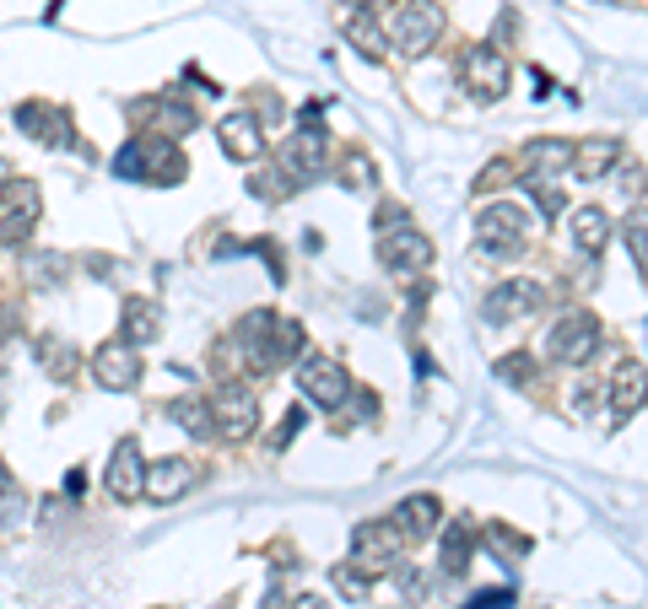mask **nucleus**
Returning a JSON list of instances; mask_svg holds the SVG:
<instances>
[{"label":"nucleus","instance_id":"34","mask_svg":"<svg viewBox=\"0 0 648 609\" xmlns=\"http://www.w3.org/2000/svg\"><path fill=\"white\" fill-rule=\"evenodd\" d=\"M465 609H514V594H509V588H503V594H476Z\"/></svg>","mask_w":648,"mask_h":609},{"label":"nucleus","instance_id":"1","mask_svg":"<svg viewBox=\"0 0 648 609\" xmlns=\"http://www.w3.org/2000/svg\"><path fill=\"white\" fill-rule=\"evenodd\" d=\"M114 173L130 183H179L185 179V157L163 135H135L125 151L114 157Z\"/></svg>","mask_w":648,"mask_h":609},{"label":"nucleus","instance_id":"21","mask_svg":"<svg viewBox=\"0 0 648 609\" xmlns=\"http://www.w3.org/2000/svg\"><path fill=\"white\" fill-rule=\"evenodd\" d=\"M16 124H22V129H33L44 146H60V140H70V120H65L60 109H49V103H22V109H16Z\"/></svg>","mask_w":648,"mask_h":609},{"label":"nucleus","instance_id":"17","mask_svg":"<svg viewBox=\"0 0 648 609\" xmlns=\"http://www.w3.org/2000/svg\"><path fill=\"white\" fill-rule=\"evenodd\" d=\"M324 151H329V135H324L320 124H303V129L281 146V162H287L292 173H303V179H309V173H320V168H324Z\"/></svg>","mask_w":648,"mask_h":609},{"label":"nucleus","instance_id":"14","mask_svg":"<svg viewBox=\"0 0 648 609\" xmlns=\"http://www.w3.org/2000/svg\"><path fill=\"white\" fill-rule=\"evenodd\" d=\"M627 157V146L616 140V135H594V140H583V146H573V157H568V168H573V179L583 183H594V179H605L616 162Z\"/></svg>","mask_w":648,"mask_h":609},{"label":"nucleus","instance_id":"10","mask_svg":"<svg viewBox=\"0 0 648 609\" xmlns=\"http://www.w3.org/2000/svg\"><path fill=\"white\" fill-rule=\"evenodd\" d=\"M351 550H357V566H362V572H379V566H394V561H400L405 540H400V529H394L389 518H373V523H357V529H351Z\"/></svg>","mask_w":648,"mask_h":609},{"label":"nucleus","instance_id":"32","mask_svg":"<svg viewBox=\"0 0 648 609\" xmlns=\"http://www.w3.org/2000/svg\"><path fill=\"white\" fill-rule=\"evenodd\" d=\"M509 183H514V162H509V157H498V162H487V168H481L476 189H481V194H492V189H509Z\"/></svg>","mask_w":648,"mask_h":609},{"label":"nucleus","instance_id":"13","mask_svg":"<svg viewBox=\"0 0 648 609\" xmlns=\"http://www.w3.org/2000/svg\"><path fill=\"white\" fill-rule=\"evenodd\" d=\"M109 496L114 501H135L141 496V481H146V459H141V442L135 437H120V448L109 453Z\"/></svg>","mask_w":648,"mask_h":609},{"label":"nucleus","instance_id":"27","mask_svg":"<svg viewBox=\"0 0 648 609\" xmlns=\"http://www.w3.org/2000/svg\"><path fill=\"white\" fill-rule=\"evenodd\" d=\"M346 38H351L368 60H384V55H389V44H384V33H379V22H373V16H346Z\"/></svg>","mask_w":648,"mask_h":609},{"label":"nucleus","instance_id":"26","mask_svg":"<svg viewBox=\"0 0 648 609\" xmlns=\"http://www.w3.org/2000/svg\"><path fill=\"white\" fill-rule=\"evenodd\" d=\"M329 583H335V594H340V599H351V605H362V599L373 594V572H362L357 561L329 566Z\"/></svg>","mask_w":648,"mask_h":609},{"label":"nucleus","instance_id":"28","mask_svg":"<svg viewBox=\"0 0 648 609\" xmlns=\"http://www.w3.org/2000/svg\"><path fill=\"white\" fill-rule=\"evenodd\" d=\"M22 512H27V490H22V481H11V470L0 464V529H16Z\"/></svg>","mask_w":648,"mask_h":609},{"label":"nucleus","instance_id":"22","mask_svg":"<svg viewBox=\"0 0 648 609\" xmlns=\"http://www.w3.org/2000/svg\"><path fill=\"white\" fill-rule=\"evenodd\" d=\"M141 114L152 120V135H163V140H179V135L194 129V109L190 103H174V98H157V103H146Z\"/></svg>","mask_w":648,"mask_h":609},{"label":"nucleus","instance_id":"5","mask_svg":"<svg viewBox=\"0 0 648 609\" xmlns=\"http://www.w3.org/2000/svg\"><path fill=\"white\" fill-rule=\"evenodd\" d=\"M38 211L44 194L33 179H11V189L0 194V244L5 248H27V238L38 233Z\"/></svg>","mask_w":648,"mask_h":609},{"label":"nucleus","instance_id":"30","mask_svg":"<svg viewBox=\"0 0 648 609\" xmlns=\"http://www.w3.org/2000/svg\"><path fill=\"white\" fill-rule=\"evenodd\" d=\"M44 372H49V377H70V372H76V357H70L65 340H44Z\"/></svg>","mask_w":648,"mask_h":609},{"label":"nucleus","instance_id":"23","mask_svg":"<svg viewBox=\"0 0 648 609\" xmlns=\"http://www.w3.org/2000/svg\"><path fill=\"white\" fill-rule=\"evenodd\" d=\"M638 410H644V362H627L616 372V383H611V416L627 421Z\"/></svg>","mask_w":648,"mask_h":609},{"label":"nucleus","instance_id":"2","mask_svg":"<svg viewBox=\"0 0 648 609\" xmlns=\"http://www.w3.org/2000/svg\"><path fill=\"white\" fill-rule=\"evenodd\" d=\"M444 33V5L438 0H405L389 22V49L405 55V60H422Z\"/></svg>","mask_w":648,"mask_h":609},{"label":"nucleus","instance_id":"20","mask_svg":"<svg viewBox=\"0 0 648 609\" xmlns=\"http://www.w3.org/2000/svg\"><path fill=\"white\" fill-rule=\"evenodd\" d=\"M120 329H125V346H152L157 335H163V313L157 303H146V297H130L125 303V318H120Z\"/></svg>","mask_w":648,"mask_h":609},{"label":"nucleus","instance_id":"24","mask_svg":"<svg viewBox=\"0 0 648 609\" xmlns=\"http://www.w3.org/2000/svg\"><path fill=\"white\" fill-rule=\"evenodd\" d=\"M573 244L594 259V253H605V244H611V216L600 211V205H583V211H573Z\"/></svg>","mask_w":648,"mask_h":609},{"label":"nucleus","instance_id":"6","mask_svg":"<svg viewBox=\"0 0 648 609\" xmlns=\"http://www.w3.org/2000/svg\"><path fill=\"white\" fill-rule=\"evenodd\" d=\"M509 60H503V49H492V44H476V49H465L459 55V87L470 92V98H481V103H492V98H503L509 92Z\"/></svg>","mask_w":648,"mask_h":609},{"label":"nucleus","instance_id":"33","mask_svg":"<svg viewBox=\"0 0 648 609\" xmlns=\"http://www.w3.org/2000/svg\"><path fill=\"white\" fill-rule=\"evenodd\" d=\"M627 238H633V264H644L648 248H644V211H633V227H627Z\"/></svg>","mask_w":648,"mask_h":609},{"label":"nucleus","instance_id":"29","mask_svg":"<svg viewBox=\"0 0 648 609\" xmlns=\"http://www.w3.org/2000/svg\"><path fill=\"white\" fill-rule=\"evenodd\" d=\"M174 421L185 431H194V437H216V431H211V416H205V399H179V405H174Z\"/></svg>","mask_w":648,"mask_h":609},{"label":"nucleus","instance_id":"4","mask_svg":"<svg viewBox=\"0 0 648 609\" xmlns=\"http://www.w3.org/2000/svg\"><path fill=\"white\" fill-rule=\"evenodd\" d=\"M476 244L487 248V253H498V259H514L518 248L529 244V211H518L509 200L487 205L476 216Z\"/></svg>","mask_w":648,"mask_h":609},{"label":"nucleus","instance_id":"36","mask_svg":"<svg viewBox=\"0 0 648 609\" xmlns=\"http://www.w3.org/2000/svg\"><path fill=\"white\" fill-rule=\"evenodd\" d=\"M5 189H11V162L0 157V194H5Z\"/></svg>","mask_w":648,"mask_h":609},{"label":"nucleus","instance_id":"11","mask_svg":"<svg viewBox=\"0 0 648 609\" xmlns=\"http://www.w3.org/2000/svg\"><path fill=\"white\" fill-rule=\"evenodd\" d=\"M540 303H546V286L529 281V275H518V281H503V286L487 292V318L492 324H514V318H529Z\"/></svg>","mask_w":648,"mask_h":609},{"label":"nucleus","instance_id":"16","mask_svg":"<svg viewBox=\"0 0 648 609\" xmlns=\"http://www.w3.org/2000/svg\"><path fill=\"white\" fill-rule=\"evenodd\" d=\"M190 486H194V464H190V459H157V464H146L141 496H152V501H179Z\"/></svg>","mask_w":648,"mask_h":609},{"label":"nucleus","instance_id":"7","mask_svg":"<svg viewBox=\"0 0 648 609\" xmlns=\"http://www.w3.org/2000/svg\"><path fill=\"white\" fill-rule=\"evenodd\" d=\"M298 388L320 410H340L351 399V377H346V366L335 362V357H303L298 362Z\"/></svg>","mask_w":648,"mask_h":609},{"label":"nucleus","instance_id":"8","mask_svg":"<svg viewBox=\"0 0 648 609\" xmlns=\"http://www.w3.org/2000/svg\"><path fill=\"white\" fill-rule=\"evenodd\" d=\"M600 351V318L594 313H568L551 335H546V357L551 362H589Z\"/></svg>","mask_w":648,"mask_h":609},{"label":"nucleus","instance_id":"35","mask_svg":"<svg viewBox=\"0 0 648 609\" xmlns=\"http://www.w3.org/2000/svg\"><path fill=\"white\" fill-rule=\"evenodd\" d=\"M292 609H329V605H324L320 594H303V599H298V605H292Z\"/></svg>","mask_w":648,"mask_h":609},{"label":"nucleus","instance_id":"3","mask_svg":"<svg viewBox=\"0 0 648 609\" xmlns=\"http://www.w3.org/2000/svg\"><path fill=\"white\" fill-rule=\"evenodd\" d=\"M205 416H211V431H216V437H227V442H244V437H255V427H259L255 388L227 377L216 394H205Z\"/></svg>","mask_w":648,"mask_h":609},{"label":"nucleus","instance_id":"19","mask_svg":"<svg viewBox=\"0 0 648 609\" xmlns=\"http://www.w3.org/2000/svg\"><path fill=\"white\" fill-rule=\"evenodd\" d=\"M568 157H573L568 140H529L518 162H524V179H557L568 168Z\"/></svg>","mask_w":648,"mask_h":609},{"label":"nucleus","instance_id":"12","mask_svg":"<svg viewBox=\"0 0 648 609\" xmlns=\"http://www.w3.org/2000/svg\"><path fill=\"white\" fill-rule=\"evenodd\" d=\"M92 377H98L109 394H130V388L141 383V351H130L125 340L98 346V351H92Z\"/></svg>","mask_w":648,"mask_h":609},{"label":"nucleus","instance_id":"15","mask_svg":"<svg viewBox=\"0 0 648 609\" xmlns=\"http://www.w3.org/2000/svg\"><path fill=\"white\" fill-rule=\"evenodd\" d=\"M389 523L400 529V540H405V545H416V540L438 534V523H444V501H438V496H405V501H400V512H394Z\"/></svg>","mask_w":648,"mask_h":609},{"label":"nucleus","instance_id":"31","mask_svg":"<svg viewBox=\"0 0 648 609\" xmlns=\"http://www.w3.org/2000/svg\"><path fill=\"white\" fill-rule=\"evenodd\" d=\"M481 540L492 550H503V555H524V550H529V534H514V529H503V523H492Z\"/></svg>","mask_w":648,"mask_h":609},{"label":"nucleus","instance_id":"18","mask_svg":"<svg viewBox=\"0 0 648 609\" xmlns=\"http://www.w3.org/2000/svg\"><path fill=\"white\" fill-rule=\"evenodd\" d=\"M216 135H222V151H227L233 162H255L259 151H265V135H259L255 114H227Z\"/></svg>","mask_w":648,"mask_h":609},{"label":"nucleus","instance_id":"9","mask_svg":"<svg viewBox=\"0 0 648 609\" xmlns=\"http://www.w3.org/2000/svg\"><path fill=\"white\" fill-rule=\"evenodd\" d=\"M379 259H384L394 275H427V264H433V244H427V233H416V227L405 222V227L379 233Z\"/></svg>","mask_w":648,"mask_h":609},{"label":"nucleus","instance_id":"25","mask_svg":"<svg viewBox=\"0 0 648 609\" xmlns=\"http://www.w3.org/2000/svg\"><path fill=\"white\" fill-rule=\"evenodd\" d=\"M470 555H476V529L470 523H454L449 534H444V572L465 577L470 572Z\"/></svg>","mask_w":648,"mask_h":609}]
</instances>
